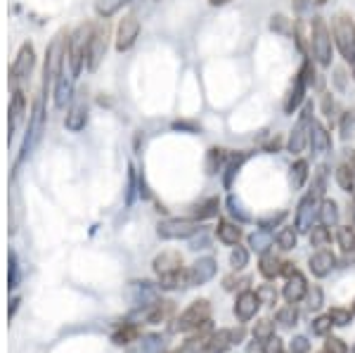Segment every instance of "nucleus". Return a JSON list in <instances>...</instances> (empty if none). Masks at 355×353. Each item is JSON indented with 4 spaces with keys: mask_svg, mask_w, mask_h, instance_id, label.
I'll use <instances>...</instances> for the list:
<instances>
[{
    "mask_svg": "<svg viewBox=\"0 0 355 353\" xmlns=\"http://www.w3.org/2000/svg\"><path fill=\"white\" fill-rule=\"evenodd\" d=\"M308 237H311V244L313 247H320V249H324L327 244L331 242V230L327 225H322V223H315L313 225V230L308 232Z\"/></svg>",
    "mask_w": 355,
    "mask_h": 353,
    "instance_id": "nucleus-36",
    "label": "nucleus"
},
{
    "mask_svg": "<svg viewBox=\"0 0 355 353\" xmlns=\"http://www.w3.org/2000/svg\"><path fill=\"white\" fill-rule=\"evenodd\" d=\"M287 212H277V214H268V216H263V218H259V227H263V230H275V227H279L284 223V221H287Z\"/></svg>",
    "mask_w": 355,
    "mask_h": 353,
    "instance_id": "nucleus-41",
    "label": "nucleus"
},
{
    "mask_svg": "<svg viewBox=\"0 0 355 353\" xmlns=\"http://www.w3.org/2000/svg\"><path fill=\"white\" fill-rule=\"evenodd\" d=\"M88 126V105L85 102H71L64 119V128L69 133H81Z\"/></svg>",
    "mask_w": 355,
    "mask_h": 353,
    "instance_id": "nucleus-19",
    "label": "nucleus"
},
{
    "mask_svg": "<svg viewBox=\"0 0 355 353\" xmlns=\"http://www.w3.org/2000/svg\"><path fill=\"white\" fill-rule=\"evenodd\" d=\"M130 0H95V12L100 19H112L128 5Z\"/></svg>",
    "mask_w": 355,
    "mask_h": 353,
    "instance_id": "nucleus-31",
    "label": "nucleus"
},
{
    "mask_svg": "<svg viewBox=\"0 0 355 353\" xmlns=\"http://www.w3.org/2000/svg\"><path fill=\"white\" fill-rule=\"evenodd\" d=\"M275 242H277V247L282 249V252H291V249L299 244V230H296V227L284 225L282 230L275 235Z\"/></svg>",
    "mask_w": 355,
    "mask_h": 353,
    "instance_id": "nucleus-34",
    "label": "nucleus"
},
{
    "mask_svg": "<svg viewBox=\"0 0 355 353\" xmlns=\"http://www.w3.org/2000/svg\"><path fill=\"white\" fill-rule=\"evenodd\" d=\"M318 223H322V225H327V227H336V225H339V207H336L334 199L324 197L322 202H320Z\"/></svg>",
    "mask_w": 355,
    "mask_h": 353,
    "instance_id": "nucleus-25",
    "label": "nucleus"
},
{
    "mask_svg": "<svg viewBox=\"0 0 355 353\" xmlns=\"http://www.w3.org/2000/svg\"><path fill=\"white\" fill-rule=\"evenodd\" d=\"M225 162H227V150H223V147H218V145L209 147V152H206V162H204L206 175L223 173V169H225Z\"/></svg>",
    "mask_w": 355,
    "mask_h": 353,
    "instance_id": "nucleus-22",
    "label": "nucleus"
},
{
    "mask_svg": "<svg viewBox=\"0 0 355 353\" xmlns=\"http://www.w3.org/2000/svg\"><path fill=\"white\" fill-rule=\"evenodd\" d=\"M351 311H353V316H355V301H353V309Z\"/></svg>",
    "mask_w": 355,
    "mask_h": 353,
    "instance_id": "nucleus-61",
    "label": "nucleus"
},
{
    "mask_svg": "<svg viewBox=\"0 0 355 353\" xmlns=\"http://www.w3.org/2000/svg\"><path fill=\"white\" fill-rule=\"evenodd\" d=\"M327 0H296V8L303 10L306 5H324Z\"/></svg>",
    "mask_w": 355,
    "mask_h": 353,
    "instance_id": "nucleus-57",
    "label": "nucleus"
},
{
    "mask_svg": "<svg viewBox=\"0 0 355 353\" xmlns=\"http://www.w3.org/2000/svg\"><path fill=\"white\" fill-rule=\"evenodd\" d=\"M142 31V24L135 15H125L116 26V50L119 53H128L130 48L137 43Z\"/></svg>",
    "mask_w": 355,
    "mask_h": 353,
    "instance_id": "nucleus-10",
    "label": "nucleus"
},
{
    "mask_svg": "<svg viewBox=\"0 0 355 353\" xmlns=\"http://www.w3.org/2000/svg\"><path fill=\"white\" fill-rule=\"evenodd\" d=\"M334 180H336V185H339L343 192H348V195L355 190V171L351 166H346V164H339V166H336Z\"/></svg>",
    "mask_w": 355,
    "mask_h": 353,
    "instance_id": "nucleus-33",
    "label": "nucleus"
},
{
    "mask_svg": "<svg viewBox=\"0 0 355 353\" xmlns=\"http://www.w3.org/2000/svg\"><path fill=\"white\" fill-rule=\"evenodd\" d=\"M322 353H327V351H322Z\"/></svg>",
    "mask_w": 355,
    "mask_h": 353,
    "instance_id": "nucleus-63",
    "label": "nucleus"
},
{
    "mask_svg": "<svg viewBox=\"0 0 355 353\" xmlns=\"http://www.w3.org/2000/svg\"><path fill=\"white\" fill-rule=\"evenodd\" d=\"M261 309V299L256 292H251V289H246L237 297L234 301V316H237L239 322H249L251 318H256V313Z\"/></svg>",
    "mask_w": 355,
    "mask_h": 353,
    "instance_id": "nucleus-16",
    "label": "nucleus"
},
{
    "mask_svg": "<svg viewBox=\"0 0 355 353\" xmlns=\"http://www.w3.org/2000/svg\"><path fill=\"white\" fill-rule=\"evenodd\" d=\"M182 270V256L178 252H164L154 259V273L159 277L164 275H173V273H180Z\"/></svg>",
    "mask_w": 355,
    "mask_h": 353,
    "instance_id": "nucleus-20",
    "label": "nucleus"
},
{
    "mask_svg": "<svg viewBox=\"0 0 355 353\" xmlns=\"http://www.w3.org/2000/svg\"><path fill=\"white\" fill-rule=\"evenodd\" d=\"M308 292H311V289H308L306 277L296 270L294 275L287 277V284H284V289H282V297L287 299V304H299V301L308 297Z\"/></svg>",
    "mask_w": 355,
    "mask_h": 353,
    "instance_id": "nucleus-18",
    "label": "nucleus"
},
{
    "mask_svg": "<svg viewBox=\"0 0 355 353\" xmlns=\"http://www.w3.org/2000/svg\"><path fill=\"white\" fill-rule=\"evenodd\" d=\"M256 294H259L261 304H266V306L277 304V292H275V287H272V284H261V287L256 289Z\"/></svg>",
    "mask_w": 355,
    "mask_h": 353,
    "instance_id": "nucleus-46",
    "label": "nucleus"
},
{
    "mask_svg": "<svg viewBox=\"0 0 355 353\" xmlns=\"http://www.w3.org/2000/svg\"><path fill=\"white\" fill-rule=\"evenodd\" d=\"M315 107L313 102L306 100V105L299 110V119H296L294 128L289 130L287 135V142H284V147H287L289 155H301L303 150L308 147V142H311V130H313V121H315Z\"/></svg>",
    "mask_w": 355,
    "mask_h": 353,
    "instance_id": "nucleus-5",
    "label": "nucleus"
},
{
    "mask_svg": "<svg viewBox=\"0 0 355 353\" xmlns=\"http://www.w3.org/2000/svg\"><path fill=\"white\" fill-rule=\"evenodd\" d=\"M324 351L327 353H348V346L343 344V339L329 337L327 341H324Z\"/></svg>",
    "mask_w": 355,
    "mask_h": 353,
    "instance_id": "nucleus-50",
    "label": "nucleus"
},
{
    "mask_svg": "<svg viewBox=\"0 0 355 353\" xmlns=\"http://www.w3.org/2000/svg\"><path fill=\"white\" fill-rule=\"evenodd\" d=\"M173 311V301H154L152 309L147 311V322H162Z\"/></svg>",
    "mask_w": 355,
    "mask_h": 353,
    "instance_id": "nucleus-35",
    "label": "nucleus"
},
{
    "mask_svg": "<svg viewBox=\"0 0 355 353\" xmlns=\"http://www.w3.org/2000/svg\"><path fill=\"white\" fill-rule=\"evenodd\" d=\"M331 145H334V140H331L329 128L324 126L322 121H318V119H315L313 130H311V142H308V147H311V155L313 157H324L327 152H331Z\"/></svg>",
    "mask_w": 355,
    "mask_h": 353,
    "instance_id": "nucleus-15",
    "label": "nucleus"
},
{
    "mask_svg": "<svg viewBox=\"0 0 355 353\" xmlns=\"http://www.w3.org/2000/svg\"><path fill=\"white\" fill-rule=\"evenodd\" d=\"M324 190H327V166H320L313 173V183H311V195L318 199H324Z\"/></svg>",
    "mask_w": 355,
    "mask_h": 353,
    "instance_id": "nucleus-37",
    "label": "nucleus"
},
{
    "mask_svg": "<svg viewBox=\"0 0 355 353\" xmlns=\"http://www.w3.org/2000/svg\"><path fill=\"white\" fill-rule=\"evenodd\" d=\"M230 266L234 270H244L249 266V249L242 247V244H234L230 252Z\"/></svg>",
    "mask_w": 355,
    "mask_h": 353,
    "instance_id": "nucleus-39",
    "label": "nucleus"
},
{
    "mask_svg": "<svg viewBox=\"0 0 355 353\" xmlns=\"http://www.w3.org/2000/svg\"><path fill=\"white\" fill-rule=\"evenodd\" d=\"M272 242H275L272 232L270 230H263V227H259V230H254L249 235V249H251V252H256V254L270 252Z\"/></svg>",
    "mask_w": 355,
    "mask_h": 353,
    "instance_id": "nucleus-29",
    "label": "nucleus"
},
{
    "mask_svg": "<svg viewBox=\"0 0 355 353\" xmlns=\"http://www.w3.org/2000/svg\"><path fill=\"white\" fill-rule=\"evenodd\" d=\"M24 117H26V95L19 88H15L12 98H10V138H12L17 126L24 121Z\"/></svg>",
    "mask_w": 355,
    "mask_h": 353,
    "instance_id": "nucleus-21",
    "label": "nucleus"
},
{
    "mask_svg": "<svg viewBox=\"0 0 355 353\" xmlns=\"http://www.w3.org/2000/svg\"><path fill=\"white\" fill-rule=\"evenodd\" d=\"M279 147H282V138L275 135V138H270L263 145V152H266V155H275V152H279Z\"/></svg>",
    "mask_w": 355,
    "mask_h": 353,
    "instance_id": "nucleus-54",
    "label": "nucleus"
},
{
    "mask_svg": "<svg viewBox=\"0 0 355 353\" xmlns=\"http://www.w3.org/2000/svg\"><path fill=\"white\" fill-rule=\"evenodd\" d=\"M73 81L76 78L71 76V71L64 67V71L57 76V81L53 85V100H55V107L57 110H64V107H69L73 102Z\"/></svg>",
    "mask_w": 355,
    "mask_h": 353,
    "instance_id": "nucleus-14",
    "label": "nucleus"
},
{
    "mask_svg": "<svg viewBox=\"0 0 355 353\" xmlns=\"http://www.w3.org/2000/svg\"><path fill=\"white\" fill-rule=\"evenodd\" d=\"M355 128V112H341L339 114V135L341 140H348Z\"/></svg>",
    "mask_w": 355,
    "mask_h": 353,
    "instance_id": "nucleus-40",
    "label": "nucleus"
},
{
    "mask_svg": "<svg viewBox=\"0 0 355 353\" xmlns=\"http://www.w3.org/2000/svg\"><path fill=\"white\" fill-rule=\"evenodd\" d=\"M320 202L322 199L313 197L311 192H308L306 197H301L299 207H296V216H294V227L299 232H311L315 221H318V212H320Z\"/></svg>",
    "mask_w": 355,
    "mask_h": 353,
    "instance_id": "nucleus-9",
    "label": "nucleus"
},
{
    "mask_svg": "<svg viewBox=\"0 0 355 353\" xmlns=\"http://www.w3.org/2000/svg\"><path fill=\"white\" fill-rule=\"evenodd\" d=\"M336 240H339L341 249H343V252H346V254L355 252V230H353L351 225L339 227V235H336Z\"/></svg>",
    "mask_w": 355,
    "mask_h": 353,
    "instance_id": "nucleus-43",
    "label": "nucleus"
},
{
    "mask_svg": "<svg viewBox=\"0 0 355 353\" xmlns=\"http://www.w3.org/2000/svg\"><path fill=\"white\" fill-rule=\"evenodd\" d=\"M294 24L296 21H291L287 15H272L270 17V31L275 33H282V36H291L294 33Z\"/></svg>",
    "mask_w": 355,
    "mask_h": 353,
    "instance_id": "nucleus-38",
    "label": "nucleus"
},
{
    "mask_svg": "<svg viewBox=\"0 0 355 353\" xmlns=\"http://www.w3.org/2000/svg\"><path fill=\"white\" fill-rule=\"evenodd\" d=\"M275 334V322L272 320H259L254 325V337H256V341H268Z\"/></svg>",
    "mask_w": 355,
    "mask_h": 353,
    "instance_id": "nucleus-44",
    "label": "nucleus"
},
{
    "mask_svg": "<svg viewBox=\"0 0 355 353\" xmlns=\"http://www.w3.org/2000/svg\"><path fill=\"white\" fill-rule=\"evenodd\" d=\"M173 130H187V133H197L199 126H197V123H192V121H175Z\"/></svg>",
    "mask_w": 355,
    "mask_h": 353,
    "instance_id": "nucleus-55",
    "label": "nucleus"
},
{
    "mask_svg": "<svg viewBox=\"0 0 355 353\" xmlns=\"http://www.w3.org/2000/svg\"><path fill=\"white\" fill-rule=\"evenodd\" d=\"M296 320H299V311H296V304H289V306H284V309L277 311V322L282 327L296 325Z\"/></svg>",
    "mask_w": 355,
    "mask_h": 353,
    "instance_id": "nucleus-42",
    "label": "nucleus"
},
{
    "mask_svg": "<svg viewBox=\"0 0 355 353\" xmlns=\"http://www.w3.org/2000/svg\"><path fill=\"white\" fill-rule=\"evenodd\" d=\"M225 207H227V214H230L239 225H244V223H254V216H251V212H246L244 202H242V199H239L237 195H227V199H225Z\"/></svg>",
    "mask_w": 355,
    "mask_h": 353,
    "instance_id": "nucleus-27",
    "label": "nucleus"
},
{
    "mask_svg": "<svg viewBox=\"0 0 355 353\" xmlns=\"http://www.w3.org/2000/svg\"><path fill=\"white\" fill-rule=\"evenodd\" d=\"M216 237H218V242L227 244V247H234L242 240V227H239V223H232V221H218Z\"/></svg>",
    "mask_w": 355,
    "mask_h": 353,
    "instance_id": "nucleus-23",
    "label": "nucleus"
},
{
    "mask_svg": "<svg viewBox=\"0 0 355 353\" xmlns=\"http://www.w3.org/2000/svg\"><path fill=\"white\" fill-rule=\"evenodd\" d=\"M329 318H331V322H334L336 327H346L348 322H351V318H353V311H346V309H331V311H329Z\"/></svg>",
    "mask_w": 355,
    "mask_h": 353,
    "instance_id": "nucleus-47",
    "label": "nucleus"
},
{
    "mask_svg": "<svg viewBox=\"0 0 355 353\" xmlns=\"http://www.w3.org/2000/svg\"><path fill=\"white\" fill-rule=\"evenodd\" d=\"M263 353H284V341L272 334L268 341H263Z\"/></svg>",
    "mask_w": 355,
    "mask_h": 353,
    "instance_id": "nucleus-49",
    "label": "nucleus"
},
{
    "mask_svg": "<svg viewBox=\"0 0 355 353\" xmlns=\"http://www.w3.org/2000/svg\"><path fill=\"white\" fill-rule=\"evenodd\" d=\"M251 155L254 152H246V150H237V152H227V162H225V169H223V187L225 190H232L234 180H237L239 171H242V166L246 162L251 159Z\"/></svg>",
    "mask_w": 355,
    "mask_h": 353,
    "instance_id": "nucleus-13",
    "label": "nucleus"
},
{
    "mask_svg": "<svg viewBox=\"0 0 355 353\" xmlns=\"http://www.w3.org/2000/svg\"><path fill=\"white\" fill-rule=\"evenodd\" d=\"M308 178H311V164H308L306 159H296V162L291 164V169H289L291 187H294V190H301V187L308 183Z\"/></svg>",
    "mask_w": 355,
    "mask_h": 353,
    "instance_id": "nucleus-26",
    "label": "nucleus"
},
{
    "mask_svg": "<svg viewBox=\"0 0 355 353\" xmlns=\"http://www.w3.org/2000/svg\"><path fill=\"white\" fill-rule=\"evenodd\" d=\"M216 273H218V266H216L214 256H204V259L194 261L192 268L187 270V287H199V284H206L209 280H214Z\"/></svg>",
    "mask_w": 355,
    "mask_h": 353,
    "instance_id": "nucleus-12",
    "label": "nucleus"
},
{
    "mask_svg": "<svg viewBox=\"0 0 355 353\" xmlns=\"http://www.w3.org/2000/svg\"><path fill=\"white\" fill-rule=\"evenodd\" d=\"M289 349H291V353H308L311 344H308L306 337H294V339H291V344H289Z\"/></svg>",
    "mask_w": 355,
    "mask_h": 353,
    "instance_id": "nucleus-52",
    "label": "nucleus"
},
{
    "mask_svg": "<svg viewBox=\"0 0 355 353\" xmlns=\"http://www.w3.org/2000/svg\"><path fill=\"white\" fill-rule=\"evenodd\" d=\"M331 327H334V322H331L329 313H327V316H320V318H315V320H313V325H311L313 334H318V337H327Z\"/></svg>",
    "mask_w": 355,
    "mask_h": 353,
    "instance_id": "nucleus-45",
    "label": "nucleus"
},
{
    "mask_svg": "<svg viewBox=\"0 0 355 353\" xmlns=\"http://www.w3.org/2000/svg\"><path fill=\"white\" fill-rule=\"evenodd\" d=\"M320 110L327 119H334L336 117V100L331 93H322V102H320Z\"/></svg>",
    "mask_w": 355,
    "mask_h": 353,
    "instance_id": "nucleus-48",
    "label": "nucleus"
},
{
    "mask_svg": "<svg viewBox=\"0 0 355 353\" xmlns=\"http://www.w3.org/2000/svg\"><path fill=\"white\" fill-rule=\"evenodd\" d=\"M157 232L162 240H190L202 232V225L197 218H164L157 225Z\"/></svg>",
    "mask_w": 355,
    "mask_h": 353,
    "instance_id": "nucleus-7",
    "label": "nucleus"
},
{
    "mask_svg": "<svg viewBox=\"0 0 355 353\" xmlns=\"http://www.w3.org/2000/svg\"><path fill=\"white\" fill-rule=\"evenodd\" d=\"M107 45H110V26H107V19H100L93 26V36H90L88 43V57H85V69L97 71V67L102 64V60L107 55Z\"/></svg>",
    "mask_w": 355,
    "mask_h": 353,
    "instance_id": "nucleus-6",
    "label": "nucleus"
},
{
    "mask_svg": "<svg viewBox=\"0 0 355 353\" xmlns=\"http://www.w3.org/2000/svg\"><path fill=\"white\" fill-rule=\"evenodd\" d=\"M230 0H209V5L211 8H223V5H227Z\"/></svg>",
    "mask_w": 355,
    "mask_h": 353,
    "instance_id": "nucleus-59",
    "label": "nucleus"
},
{
    "mask_svg": "<svg viewBox=\"0 0 355 353\" xmlns=\"http://www.w3.org/2000/svg\"><path fill=\"white\" fill-rule=\"evenodd\" d=\"M171 353H185V351H180V349H178V351H171Z\"/></svg>",
    "mask_w": 355,
    "mask_h": 353,
    "instance_id": "nucleus-60",
    "label": "nucleus"
},
{
    "mask_svg": "<svg viewBox=\"0 0 355 353\" xmlns=\"http://www.w3.org/2000/svg\"><path fill=\"white\" fill-rule=\"evenodd\" d=\"M130 339H137L135 327H125V329H121V332L114 334V344H128Z\"/></svg>",
    "mask_w": 355,
    "mask_h": 353,
    "instance_id": "nucleus-51",
    "label": "nucleus"
},
{
    "mask_svg": "<svg viewBox=\"0 0 355 353\" xmlns=\"http://www.w3.org/2000/svg\"><path fill=\"white\" fill-rule=\"evenodd\" d=\"M220 212V199L218 197H206L204 202H199L197 207L192 209L194 218L202 223V221H209V218H216Z\"/></svg>",
    "mask_w": 355,
    "mask_h": 353,
    "instance_id": "nucleus-28",
    "label": "nucleus"
},
{
    "mask_svg": "<svg viewBox=\"0 0 355 353\" xmlns=\"http://www.w3.org/2000/svg\"><path fill=\"white\" fill-rule=\"evenodd\" d=\"M308 48L315 60V64L329 69L331 60H334V38H331V26L327 19L315 15L311 19V31H308Z\"/></svg>",
    "mask_w": 355,
    "mask_h": 353,
    "instance_id": "nucleus-2",
    "label": "nucleus"
},
{
    "mask_svg": "<svg viewBox=\"0 0 355 353\" xmlns=\"http://www.w3.org/2000/svg\"><path fill=\"white\" fill-rule=\"evenodd\" d=\"M318 81L320 78H318V71H315V60L313 57H303L301 69L294 74V81H291L287 95H284V105H282L284 114L294 117V114L306 105L308 88H311V85H318Z\"/></svg>",
    "mask_w": 355,
    "mask_h": 353,
    "instance_id": "nucleus-1",
    "label": "nucleus"
},
{
    "mask_svg": "<svg viewBox=\"0 0 355 353\" xmlns=\"http://www.w3.org/2000/svg\"><path fill=\"white\" fill-rule=\"evenodd\" d=\"M259 270H261V275H263V277H268V280H275V277L282 275L284 261L279 259V256H275L272 252H266V254H261Z\"/></svg>",
    "mask_w": 355,
    "mask_h": 353,
    "instance_id": "nucleus-24",
    "label": "nucleus"
},
{
    "mask_svg": "<svg viewBox=\"0 0 355 353\" xmlns=\"http://www.w3.org/2000/svg\"><path fill=\"white\" fill-rule=\"evenodd\" d=\"M209 316H211V304L206 299H199V301H194L187 311L180 313V318L175 320V329H180V332L199 329L206 320H209Z\"/></svg>",
    "mask_w": 355,
    "mask_h": 353,
    "instance_id": "nucleus-8",
    "label": "nucleus"
},
{
    "mask_svg": "<svg viewBox=\"0 0 355 353\" xmlns=\"http://www.w3.org/2000/svg\"><path fill=\"white\" fill-rule=\"evenodd\" d=\"M353 353H355V346H353Z\"/></svg>",
    "mask_w": 355,
    "mask_h": 353,
    "instance_id": "nucleus-62",
    "label": "nucleus"
},
{
    "mask_svg": "<svg viewBox=\"0 0 355 353\" xmlns=\"http://www.w3.org/2000/svg\"><path fill=\"white\" fill-rule=\"evenodd\" d=\"M336 266V256L329 249H318L311 259H308V268L315 277H327Z\"/></svg>",
    "mask_w": 355,
    "mask_h": 353,
    "instance_id": "nucleus-17",
    "label": "nucleus"
},
{
    "mask_svg": "<svg viewBox=\"0 0 355 353\" xmlns=\"http://www.w3.org/2000/svg\"><path fill=\"white\" fill-rule=\"evenodd\" d=\"M343 164H346V166H351L355 171V150H348L346 152V162H343Z\"/></svg>",
    "mask_w": 355,
    "mask_h": 353,
    "instance_id": "nucleus-58",
    "label": "nucleus"
},
{
    "mask_svg": "<svg viewBox=\"0 0 355 353\" xmlns=\"http://www.w3.org/2000/svg\"><path fill=\"white\" fill-rule=\"evenodd\" d=\"M232 344H234V337H232L230 329H218V332L211 334L206 353H225Z\"/></svg>",
    "mask_w": 355,
    "mask_h": 353,
    "instance_id": "nucleus-30",
    "label": "nucleus"
},
{
    "mask_svg": "<svg viewBox=\"0 0 355 353\" xmlns=\"http://www.w3.org/2000/svg\"><path fill=\"white\" fill-rule=\"evenodd\" d=\"M33 67H36V50H33L31 43H24L15 57L12 67H10V78L12 81H21V78L31 76Z\"/></svg>",
    "mask_w": 355,
    "mask_h": 353,
    "instance_id": "nucleus-11",
    "label": "nucleus"
},
{
    "mask_svg": "<svg viewBox=\"0 0 355 353\" xmlns=\"http://www.w3.org/2000/svg\"><path fill=\"white\" fill-rule=\"evenodd\" d=\"M164 341L157 334H150V337L135 339V346H130L128 353H162Z\"/></svg>",
    "mask_w": 355,
    "mask_h": 353,
    "instance_id": "nucleus-32",
    "label": "nucleus"
},
{
    "mask_svg": "<svg viewBox=\"0 0 355 353\" xmlns=\"http://www.w3.org/2000/svg\"><path fill=\"white\" fill-rule=\"evenodd\" d=\"M93 21L78 24L71 33L67 36V69L71 71L73 78L81 76L85 67V57H88V43L93 36Z\"/></svg>",
    "mask_w": 355,
    "mask_h": 353,
    "instance_id": "nucleus-4",
    "label": "nucleus"
},
{
    "mask_svg": "<svg viewBox=\"0 0 355 353\" xmlns=\"http://www.w3.org/2000/svg\"><path fill=\"white\" fill-rule=\"evenodd\" d=\"M308 301H311L308 306L318 311L320 306H322V289H320V287H313V292H308Z\"/></svg>",
    "mask_w": 355,
    "mask_h": 353,
    "instance_id": "nucleus-53",
    "label": "nucleus"
},
{
    "mask_svg": "<svg viewBox=\"0 0 355 353\" xmlns=\"http://www.w3.org/2000/svg\"><path fill=\"white\" fill-rule=\"evenodd\" d=\"M331 38H334V48L339 50L348 67H351V78L355 81V21L351 15L339 12L331 17Z\"/></svg>",
    "mask_w": 355,
    "mask_h": 353,
    "instance_id": "nucleus-3",
    "label": "nucleus"
},
{
    "mask_svg": "<svg viewBox=\"0 0 355 353\" xmlns=\"http://www.w3.org/2000/svg\"><path fill=\"white\" fill-rule=\"evenodd\" d=\"M334 83H336V88H339V90L346 88V71H343V69H336V71H334Z\"/></svg>",
    "mask_w": 355,
    "mask_h": 353,
    "instance_id": "nucleus-56",
    "label": "nucleus"
}]
</instances>
